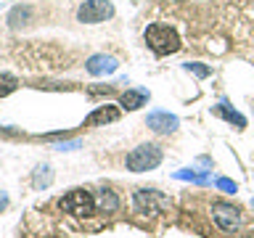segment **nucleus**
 <instances>
[{
    "mask_svg": "<svg viewBox=\"0 0 254 238\" xmlns=\"http://www.w3.org/2000/svg\"><path fill=\"white\" fill-rule=\"evenodd\" d=\"M146 43L156 56H170L175 51H180V37L178 32L167 24H151L146 29Z\"/></svg>",
    "mask_w": 254,
    "mask_h": 238,
    "instance_id": "nucleus-1",
    "label": "nucleus"
},
{
    "mask_svg": "<svg viewBox=\"0 0 254 238\" xmlns=\"http://www.w3.org/2000/svg\"><path fill=\"white\" fill-rule=\"evenodd\" d=\"M127 170L130 172H148V170H156L162 164V148L154 146V143H146V146H138L135 151H130L125 159Z\"/></svg>",
    "mask_w": 254,
    "mask_h": 238,
    "instance_id": "nucleus-2",
    "label": "nucleus"
},
{
    "mask_svg": "<svg viewBox=\"0 0 254 238\" xmlns=\"http://www.w3.org/2000/svg\"><path fill=\"white\" fill-rule=\"evenodd\" d=\"M61 209L74 214V217H87V214L95 212V196H90L82 188H74L61 198Z\"/></svg>",
    "mask_w": 254,
    "mask_h": 238,
    "instance_id": "nucleus-3",
    "label": "nucleus"
},
{
    "mask_svg": "<svg viewBox=\"0 0 254 238\" xmlns=\"http://www.w3.org/2000/svg\"><path fill=\"white\" fill-rule=\"evenodd\" d=\"M132 204H135V209L143 212V214H156V212H164L167 206H170V198L164 193H159V190H154V188H140V190H135Z\"/></svg>",
    "mask_w": 254,
    "mask_h": 238,
    "instance_id": "nucleus-4",
    "label": "nucleus"
},
{
    "mask_svg": "<svg viewBox=\"0 0 254 238\" xmlns=\"http://www.w3.org/2000/svg\"><path fill=\"white\" fill-rule=\"evenodd\" d=\"M212 217H214V222H217V228L222 233H236V230L241 228V212H238L233 204L214 201L212 204Z\"/></svg>",
    "mask_w": 254,
    "mask_h": 238,
    "instance_id": "nucleus-5",
    "label": "nucleus"
},
{
    "mask_svg": "<svg viewBox=\"0 0 254 238\" xmlns=\"http://www.w3.org/2000/svg\"><path fill=\"white\" fill-rule=\"evenodd\" d=\"M111 16H114V5L109 0H87L77 11V19L85 24H98V21L111 19Z\"/></svg>",
    "mask_w": 254,
    "mask_h": 238,
    "instance_id": "nucleus-6",
    "label": "nucleus"
},
{
    "mask_svg": "<svg viewBox=\"0 0 254 238\" xmlns=\"http://www.w3.org/2000/svg\"><path fill=\"white\" fill-rule=\"evenodd\" d=\"M146 124H148L154 132L167 135V132H175V130H178V117H172L170 111H154V114H148Z\"/></svg>",
    "mask_w": 254,
    "mask_h": 238,
    "instance_id": "nucleus-7",
    "label": "nucleus"
},
{
    "mask_svg": "<svg viewBox=\"0 0 254 238\" xmlns=\"http://www.w3.org/2000/svg\"><path fill=\"white\" fill-rule=\"evenodd\" d=\"M95 209L103 212V214H114L119 209V196L109 188H101L98 193H95Z\"/></svg>",
    "mask_w": 254,
    "mask_h": 238,
    "instance_id": "nucleus-8",
    "label": "nucleus"
},
{
    "mask_svg": "<svg viewBox=\"0 0 254 238\" xmlns=\"http://www.w3.org/2000/svg\"><path fill=\"white\" fill-rule=\"evenodd\" d=\"M87 71L90 74H111V71H117V59H111V56H90L87 59Z\"/></svg>",
    "mask_w": 254,
    "mask_h": 238,
    "instance_id": "nucleus-9",
    "label": "nucleus"
},
{
    "mask_svg": "<svg viewBox=\"0 0 254 238\" xmlns=\"http://www.w3.org/2000/svg\"><path fill=\"white\" fill-rule=\"evenodd\" d=\"M117 119H119V109H117V106H101V109H95L93 114L85 119V124H87V127H95V124L117 122Z\"/></svg>",
    "mask_w": 254,
    "mask_h": 238,
    "instance_id": "nucleus-10",
    "label": "nucleus"
},
{
    "mask_svg": "<svg viewBox=\"0 0 254 238\" xmlns=\"http://www.w3.org/2000/svg\"><path fill=\"white\" fill-rule=\"evenodd\" d=\"M146 98H148V93L146 90H127L125 95H122V106L125 109H140L143 103H146Z\"/></svg>",
    "mask_w": 254,
    "mask_h": 238,
    "instance_id": "nucleus-11",
    "label": "nucleus"
},
{
    "mask_svg": "<svg viewBox=\"0 0 254 238\" xmlns=\"http://www.w3.org/2000/svg\"><path fill=\"white\" fill-rule=\"evenodd\" d=\"M217 114H222V117L228 119V122H236V127H246V119L238 114V111L230 109L228 103H220V106H217Z\"/></svg>",
    "mask_w": 254,
    "mask_h": 238,
    "instance_id": "nucleus-12",
    "label": "nucleus"
},
{
    "mask_svg": "<svg viewBox=\"0 0 254 238\" xmlns=\"http://www.w3.org/2000/svg\"><path fill=\"white\" fill-rule=\"evenodd\" d=\"M16 87H19V79H16L13 74H0V98L8 93H13Z\"/></svg>",
    "mask_w": 254,
    "mask_h": 238,
    "instance_id": "nucleus-13",
    "label": "nucleus"
},
{
    "mask_svg": "<svg viewBox=\"0 0 254 238\" xmlns=\"http://www.w3.org/2000/svg\"><path fill=\"white\" fill-rule=\"evenodd\" d=\"M51 180H53V175L48 167H37L35 170V188H48L51 185Z\"/></svg>",
    "mask_w": 254,
    "mask_h": 238,
    "instance_id": "nucleus-14",
    "label": "nucleus"
},
{
    "mask_svg": "<svg viewBox=\"0 0 254 238\" xmlns=\"http://www.w3.org/2000/svg\"><path fill=\"white\" fill-rule=\"evenodd\" d=\"M27 16H29V8H13L11 16H8V21H11V27H19V24H24Z\"/></svg>",
    "mask_w": 254,
    "mask_h": 238,
    "instance_id": "nucleus-15",
    "label": "nucleus"
},
{
    "mask_svg": "<svg viewBox=\"0 0 254 238\" xmlns=\"http://www.w3.org/2000/svg\"><path fill=\"white\" fill-rule=\"evenodd\" d=\"M175 178H178V180H193V182H206V180H209V178H206V172L204 175H196V172H188V170L175 172Z\"/></svg>",
    "mask_w": 254,
    "mask_h": 238,
    "instance_id": "nucleus-16",
    "label": "nucleus"
},
{
    "mask_svg": "<svg viewBox=\"0 0 254 238\" xmlns=\"http://www.w3.org/2000/svg\"><path fill=\"white\" fill-rule=\"evenodd\" d=\"M214 185H217L222 193H236V190H238V185H236L233 180H228V178H220L217 182H214Z\"/></svg>",
    "mask_w": 254,
    "mask_h": 238,
    "instance_id": "nucleus-17",
    "label": "nucleus"
},
{
    "mask_svg": "<svg viewBox=\"0 0 254 238\" xmlns=\"http://www.w3.org/2000/svg\"><path fill=\"white\" fill-rule=\"evenodd\" d=\"M186 69L193 71V74H198V77H206V74H209V69H206V66H198V63H186Z\"/></svg>",
    "mask_w": 254,
    "mask_h": 238,
    "instance_id": "nucleus-18",
    "label": "nucleus"
},
{
    "mask_svg": "<svg viewBox=\"0 0 254 238\" xmlns=\"http://www.w3.org/2000/svg\"><path fill=\"white\" fill-rule=\"evenodd\" d=\"M74 148H79V140H71V143H61V146H59V151H74Z\"/></svg>",
    "mask_w": 254,
    "mask_h": 238,
    "instance_id": "nucleus-19",
    "label": "nucleus"
},
{
    "mask_svg": "<svg viewBox=\"0 0 254 238\" xmlns=\"http://www.w3.org/2000/svg\"><path fill=\"white\" fill-rule=\"evenodd\" d=\"M5 206H8V196H5V193H0V212H3Z\"/></svg>",
    "mask_w": 254,
    "mask_h": 238,
    "instance_id": "nucleus-20",
    "label": "nucleus"
}]
</instances>
